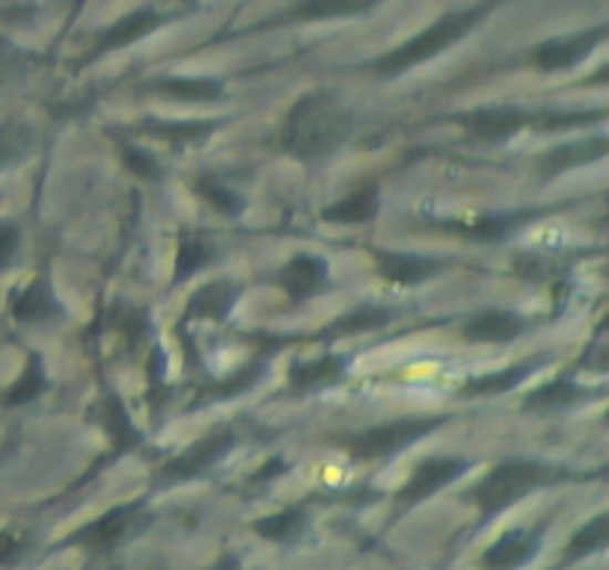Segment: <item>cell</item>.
<instances>
[{"instance_id": "1", "label": "cell", "mask_w": 609, "mask_h": 570, "mask_svg": "<svg viewBox=\"0 0 609 570\" xmlns=\"http://www.w3.org/2000/svg\"><path fill=\"white\" fill-rule=\"evenodd\" d=\"M351 128V111L339 102L337 93L316 90L300 95V102L282 122L280 149L295 160H321L348 141Z\"/></svg>"}, {"instance_id": "2", "label": "cell", "mask_w": 609, "mask_h": 570, "mask_svg": "<svg viewBox=\"0 0 609 570\" xmlns=\"http://www.w3.org/2000/svg\"><path fill=\"white\" fill-rule=\"evenodd\" d=\"M568 478L565 469L547 467V464H538V460H506L487 473L482 481H478L473 490H469V499L478 505V511L485 517L499 515L506 511L515 502H520L526 494H533L538 487L556 485Z\"/></svg>"}, {"instance_id": "3", "label": "cell", "mask_w": 609, "mask_h": 570, "mask_svg": "<svg viewBox=\"0 0 609 570\" xmlns=\"http://www.w3.org/2000/svg\"><path fill=\"white\" fill-rule=\"evenodd\" d=\"M485 12V7L469 12H452V15H443L441 21H434L432 28L422 30L420 37H413L411 42H404L402 48H395L386 56H381L375 63V72L381 77H395L404 75L407 69L420 66L425 60H432L441 51H446L450 45H455L464 33L473 30V24L478 21V15Z\"/></svg>"}, {"instance_id": "4", "label": "cell", "mask_w": 609, "mask_h": 570, "mask_svg": "<svg viewBox=\"0 0 609 570\" xmlns=\"http://www.w3.org/2000/svg\"><path fill=\"white\" fill-rule=\"evenodd\" d=\"M443 422H446V416H407V419L384 422V425L345 437V449L357 460L390 458V455H399L402 449L413 446L425 434H432L434 428H441Z\"/></svg>"}, {"instance_id": "5", "label": "cell", "mask_w": 609, "mask_h": 570, "mask_svg": "<svg viewBox=\"0 0 609 570\" xmlns=\"http://www.w3.org/2000/svg\"><path fill=\"white\" fill-rule=\"evenodd\" d=\"M233 443H235V434L229 428L211 431L208 437L190 443L188 449L178 452L176 458H169L167 464L161 467V481L178 485V481H190V478L206 476L208 469L215 467L217 460L233 449Z\"/></svg>"}, {"instance_id": "6", "label": "cell", "mask_w": 609, "mask_h": 570, "mask_svg": "<svg viewBox=\"0 0 609 570\" xmlns=\"http://www.w3.org/2000/svg\"><path fill=\"white\" fill-rule=\"evenodd\" d=\"M143 520V502H125L111 508L107 515L93 520L84 529H78L69 538V547H84L90 552H113Z\"/></svg>"}, {"instance_id": "7", "label": "cell", "mask_w": 609, "mask_h": 570, "mask_svg": "<svg viewBox=\"0 0 609 570\" xmlns=\"http://www.w3.org/2000/svg\"><path fill=\"white\" fill-rule=\"evenodd\" d=\"M469 469V464L464 458H425L420 467L413 469V476L407 478V485L399 490V502L402 505H416L422 499L434 496L441 487L452 485L455 478L464 476Z\"/></svg>"}, {"instance_id": "8", "label": "cell", "mask_w": 609, "mask_h": 570, "mask_svg": "<svg viewBox=\"0 0 609 570\" xmlns=\"http://www.w3.org/2000/svg\"><path fill=\"white\" fill-rule=\"evenodd\" d=\"M607 37V28H591L586 33H574V37L554 39V42H544L533 51L529 63L541 72H559V69H571L580 63L582 56H589L595 51L600 39Z\"/></svg>"}, {"instance_id": "9", "label": "cell", "mask_w": 609, "mask_h": 570, "mask_svg": "<svg viewBox=\"0 0 609 570\" xmlns=\"http://www.w3.org/2000/svg\"><path fill=\"white\" fill-rule=\"evenodd\" d=\"M538 550H541V535L529 529H512L482 552L478 564L482 570H517L524 568L526 561H533Z\"/></svg>"}, {"instance_id": "10", "label": "cell", "mask_w": 609, "mask_h": 570, "mask_svg": "<svg viewBox=\"0 0 609 570\" xmlns=\"http://www.w3.org/2000/svg\"><path fill=\"white\" fill-rule=\"evenodd\" d=\"M529 120H533V116H526L524 111H512V107H482V111L458 116V122L469 134H476L478 141L487 143L508 141L512 134L526 128Z\"/></svg>"}, {"instance_id": "11", "label": "cell", "mask_w": 609, "mask_h": 570, "mask_svg": "<svg viewBox=\"0 0 609 570\" xmlns=\"http://www.w3.org/2000/svg\"><path fill=\"white\" fill-rule=\"evenodd\" d=\"M280 286L291 300L312 298L328 286V262L312 252H298L280 271Z\"/></svg>"}, {"instance_id": "12", "label": "cell", "mask_w": 609, "mask_h": 570, "mask_svg": "<svg viewBox=\"0 0 609 570\" xmlns=\"http://www.w3.org/2000/svg\"><path fill=\"white\" fill-rule=\"evenodd\" d=\"M461 333L467 342L499 345V342H512L524 333V319H517L515 312H506V309H482L473 319L464 321Z\"/></svg>"}, {"instance_id": "13", "label": "cell", "mask_w": 609, "mask_h": 570, "mask_svg": "<svg viewBox=\"0 0 609 570\" xmlns=\"http://www.w3.org/2000/svg\"><path fill=\"white\" fill-rule=\"evenodd\" d=\"M375 259L381 277L399 282V286H416V282L443 271V262L429 259V256H416V252H378Z\"/></svg>"}, {"instance_id": "14", "label": "cell", "mask_w": 609, "mask_h": 570, "mask_svg": "<svg viewBox=\"0 0 609 570\" xmlns=\"http://www.w3.org/2000/svg\"><path fill=\"white\" fill-rule=\"evenodd\" d=\"M609 149L607 137H598V141H586V143H565V146H556V149L544 152L538 158V173L544 176H556L562 169L582 167V164H591V160L603 158Z\"/></svg>"}, {"instance_id": "15", "label": "cell", "mask_w": 609, "mask_h": 570, "mask_svg": "<svg viewBox=\"0 0 609 570\" xmlns=\"http://www.w3.org/2000/svg\"><path fill=\"white\" fill-rule=\"evenodd\" d=\"M241 289L229 280H215L203 286L199 291H194V298L188 300V319H211L224 321L229 312H233L235 300H238Z\"/></svg>"}, {"instance_id": "16", "label": "cell", "mask_w": 609, "mask_h": 570, "mask_svg": "<svg viewBox=\"0 0 609 570\" xmlns=\"http://www.w3.org/2000/svg\"><path fill=\"white\" fill-rule=\"evenodd\" d=\"M378 208H381V199H378V187L365 185L360 190H354L351 197L339 199L333 206L321 208V220L324 224H342V226H354V224H369L375 220Z\"/></svg>"}, {"instance_id": "17", "label": "cell", "mask_w": 609, "mask_h": 570, "mask_svg": "<svg viewBox=\"0 0 609 570\" xmlns=\"http://www.w3.org/2000/svg\"><path fill=\"white\" fill-rule=\"evenodd\" d=\"M12 319L24 321V324H39V321H48L60 315V303H56L54 291L48 286V280H33L30 286H24V291H19L10 303Z\"/></svg>"}, {"instance_id": "18", "label": "cell", "mask_w": 609, "mask_h": 570, "mask_svg": "<svg viewBox=\"0 0 609 570\" xmlns=\"http://www.w3.org/2000/svg\"><path fill=\"white\" fill-rule=\"evenodd\" d=\"M345 356L337 354L316 356L310 363H295L289 369L291 390H319V386L337 384L339 377L345 374Z\"/></svg>"}, {"instance_id": "19", "label": "cell", "mask_w": 609, "mask_h": 570, "mask_svg": "<svg viewBox=\"0 0 609 570\" xmlns=\"http://www.w3.org/2000/svg\"><path fill=\"white\" fill-rule=\"evenodd\" d=\"M158 24H161V15L152 10H141V12H134V15H125V19L116 21V24H113V28L99 39L95 54H104V51H116V48L132 45V42L143 39L146 33H152Z\"/></svg>"}, {"instance_id": "20", "label": "cell", "mask_w": 609, "mask_h": 570, "mask_svg": "<svg viewBox=\"0 0 609 570\" xmlns=\"http://www.w3.org/2000/svg\"><path fill=\"white\" fill-rule=\"evenodd\" d=\"M535 211H524V215H482L469 224H446L458 235L469 238V241H503L512 229L520 226L533 217Z\"/></svg>"}, {"instance_id": "21", "label": "cell", "mask_w": 609, "mask_h": 570, "mask_svg": "<svg viewBox=\"0 0 609 570\" xmlns=\"http://www.w3.org/2000/svg\"><path fill=\"white\" fill-rule=\"evenodd\" d=\"M161 95H167L173 102H217L224 95V86L215 77H164L155 84Z\"/></svg>"}, {"instance_id": "22", "label": "cell", "mask_w": 609, "mask_h": 570, "mask_svg": "<svg viewBox=\"0 0 609 570\" xmlns=\"http://www.w3.org/2000/svg\"><path fill=\"white\" fill-rule=\"evenodd\" d=\"M45 365H42V356L39 354H28V365H24V372L19 374V381L10 386V390H3L0 393V404L3 407H24V404L37 402L39 395L45 393Z\"/></svg>"}, {"instance_id": "23", "label": "cell", "mask_w": 609, "mask_h": 570, "mask_svg": "<svg viewBox=\"0 0 609 570\" xmlns=\"http://www.w3.org/2000/svg\"><path fill=\"white\" fill-rule=\"evenodd\" d=\"M102 425L104 431H107V437L113 439V449H116V455H125V452L137 449V446L143 443V437L137 434V428H134L132 416H128V411L122 407V402L116 398V395H111V398L104 402Z\"/></svg>"}, {"instance_id": "24", "label": "cell", "mask_w": 609, "mask_h": 570, "mask_svg": "<svg viewBox=\"0 0 609 570\" xmlns=\"http://www.w3.org/2000/svg\"><path fill=\"white\" fill-rule=\"evenodd\" d=\"M529 372H533V365H512V369H503V372H494V374H482V377H473V381H467V384L461 386L458 395H464V398H476V395H499V393H508V390H515L520 381H526L529 377Z\"/></svg>"}, {"instance_id": "25", "label": "cell", "mask_w": 609, "mask_h": 570, "mask_svg": "<svg viewBox=\"0 0 609 570\" xmlns=\"http://www.w3.org/2000/svg\"><path fill=\"white\" fill-rule=\"evenodd\" d=\"M589 390H582L580 384H574L568 377H556L550 384H544L541 390L526 395V407L529 411H550V407H568V404L589 398Z\"/></svg>"}, {"instance_id": "26", "label": "cell", "mask_w": 609, "mask_h": 570, "mask_svg": "<svg viewBox=\"0 0 609 570\" xmlns=\"http://www.w3.org/2000/svg\"><path fill=\"white\" fill-rule=\"evenodd\" d=\"M215 259V247L208 241H203L199 235L185 232L182 235V241H178V252H176V271H173V280L182 282L194 277L197 271H203L208 262Z\"/></svg>"}, {"instance_id": "27", "label": "cell", "mask_w": 609, "mask_h": 570, "mask_svg": "<svg viewBox=\"0 0 609 570\" xmlns=\"http://www.w3.org/2000/svg\"><path fill=\"white\" fill-rule=\"evenodd\" d=\"M393 321V312L384 307H357L345 312L342 319L333 321L330 333L337 336H360V333H372V330L386 328Z\"/></svg>"}, {"instance_id": "28", "label": "cell", "mask_w": 609, "mask_h": 570, "mask_svg": "<svg viewBox=\"0 0 609 570\" xmlns=\"http://www.w3.org/2000/svg\"><path fill=\"white\" fill-rule=\"evenodd\" d=\"M609 538V515H598L595 520H589L586 526H580L574 538L568 541V550H565V561H577L582 556H591V552H600L607 547Z\"/></svg>"}, {"instance_id": "29", "label": "cell", "mask_w": 609, "mask_h": 570, "mask_svg": "<svg viewBox=\"0 0 609 570\" xmlns=\"http://www.w3.org/2000/svg\"><path fill=\"white\" fill-rule=\"evenodd\" d=\"M378 0H300L291 10L295 19H337V15H354L369 7H375Z\"/></svg>"}, {"instance_id": "30", "label": "cell", "mask_w": 609, "mask_h": 570, "mask_svg": "<svg viewBox=\"0 0 609 570\" xmlns=\"http://www.w3.org/2000/svg\"><path fill=\"white\" fill-rule=\"evenodd\" d=\"M303 526H307V515L300 511V508H286L280 515L262 517V520H256L254 529L256 535H262L268 541H291L295 535L303 532Z\"/></svg>"}, {"instance_id": "31", "label": "cell", "mask_w": 609, "mask_h": 570, "mask_svg": "<svg viewBox=\"0 0 609 570\" xmlns=\"http://www.w3.org/2000/svg\"><path fill=\"white\" fill-rule=\"evenodd\" d=\"M149 134H161L164 141L173 146H188V143H199L203 137L215 132V125L208 122H146L143 125Z\"/></svg>"}, {"instance_id": "32", "label": "cell", "mask_w": 609, "mask_h": 570, "mask_svg": "<svg viewBox=\"0 0 609 570\" xmlns=\"http://www.w3.org/2000/svg\"><path fill=\"white\" fill-rule=\"evenodd\" d=\"M197 194L203 199H206L208 206L215 208L217 215L224 217H238L244 211V199L235 194V190H229V187L217 185V182H211V178H203L197 185Z\"/></svg>"}, {"instance_id": "33", "label": "cell", "mask_w": 609, "mask_h": 570, "mask_svg": "<svg viewBox=\"0 0 609 570\" xmlns=\"http://www.w3.org/2000/svg\"><path fill=\"white\" fill-rule=\"evenodd\" d=\"M603 120V111L595 113H541V116H533L535 128L541 132H565V128H582V125H591V122Z\"/></svg>"}, {"instance_id": "34", "label": "cell", "mask_w": 609, "mask_h": 570, "mask_svg": "<svg viewBox=\"0 0 609 570\" xmlns=\"http://www.w3.org/2000/svg\"><path fill=\"white\" fill-rule=\"evenodd\" d=\"M28 149V134L16 125H0V169L21 158V152Z\"/></svg>"}, {"instance_id": "35", "label": "cell", "mask_w": 609, "mask_h": 570, "mask_svg": "<svg viewBox=\"0 0 609 570\" xmlns=\"http://www.w3.org/2000/svg\"><path fill=\"white\" fill-rule=\"evenodd\" d=\"M28 532H21V529H3V532H0V568L16 564V561L28 552Z\"/></svg>"}, {"instance_id": "36", "label": "cell", "mask_w": 609, "mask_h": 570, "mask_svg": "<svg viewBox=\"0 0 609 570\" xmlns=\"http://www.w3.org/2000/svg\"><path fill=\"white\" fill-rule=\"evenodd\" d=\"M122 158H125V167L132 169L134 176L146 178V182H155V178H161L158 160L152 158L149 152H143V149H125V152H122Z\"/></svg>"}, {"instance_id": "37", "label": "cell", "mask_w": 609, "mask_h": 570, "mask_svg": "<svg viewBox=\"0 0 609 570\" xmlns=\"http://www.w3.org/2000/svg\"><path fill=\"white\" fill-rule=\"evenodd\" d=\"M16 250H19V229L10 224H0V271L12 262Z\"/></svg>"}, {"instance_id": "38", "label": "cell", "mask_w": 609, "mask_h": 570, "mask_svg": "<svg viewBox=\"0 0 609 570\" xmlns=\"http://www.w3.org/2000/svg\"><path fill=\"white\" fill-rule=\"evenodd\" d=\"M215 570H238V564L233 561V568H215Z\"/></svg>"}]
</instances>
